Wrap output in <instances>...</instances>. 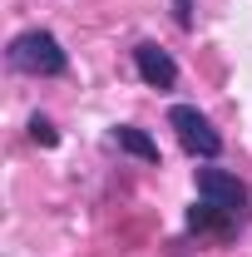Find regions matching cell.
<instances>
[{
    "label": "cell",
    "instance_id": "obj_3",
    "mask_svg": "<svg viewBox=\"0 0 252 257\" xmlns=\"http://www.w3.org/2000/svg\"><path fill=\"white\" fill-rule=\"evenodd\" d=\"M198 198L213 203V208H222V213H232V218L247 213V183L232 178V173H222V168H203L198 173Z\"/></svg>",
    "mask_w": 252,
    "mask_h": 257
},
{
    "label": "cell",
    "instance_id": "obj_7",
    "mask_svg": "<svg viewBox=\"0 0 252 257\" xmlns=\"http://www.w3.org/2000/svg\"><path fill=\"white\" fill-rule=\"evenodd\" d=\"M30 139L40 144V149H55V144H60V134H55V124H50V119H40V114L30 119Z\"/></svg>",
    "mask_w": 252,
    "mask_h": 257
},
{
    "label": "cell",
    "instance_id": "obj_5",
    "mask_svg": "<svg viewBox=\"0 0 252 257\" xmlns=\"http://www.w3.org/2000/svg\"><path fill=\"white\" fill-rule=\"evenodd\" d=\"M114 144H119L124 154H134V159H144V163H158V144L144 134V128H134V124H119V128H114Z\"/></svg>",
    "mask_w": 252,
    "mask_h": 257
},
{
    "label": "cell",
    "instance_id": "obj_2",
    "mask_svg": "<svg viewBox=\"0 0 252 257\" xmlns=\"http://www.w3.org/2000/svg\"><path fill=\"white\" fill-rule=\"evenodd\" d=\"M168 124H173L178 144H183L188 154H198V159H218L222 154V134L208 124L193 104H173V109H168Z\"/></svg>",
    "mask_w": 252,
    "mask_h": 257
},
{
    "label": "cell",
    "instance_id": "obj_4",
    "mask_svg": "<svg viewBox=\"0 0 252 257\" xmlns=\"http://www.w3.org/2000/svg\"><path fill=\"white\" fill-rule=\"evenodd\" d=\"M134 64H139V79H144L149 89H173V84H178V64L168 60L158 45H149V40L134 50Z\"/></svg>",
    "mask_w": 252,
    "mask_h": 257
},
{
    "label": "cell",
    "instance_id": "obj_1",
    "mask_svg": "<svg viewBox=\"0 0 252 257\" xmlns=\"http://www.w3.org/2000/svg\"><path fill=\"white\" fill-rule=\"evenodd\" d=\"M10 64L20 69V74H45V79H55L69 69V55L60 50V40L50 30H25L10 40Z\"/></svg>",
    "mask_w": 252,
    "mask_h": 257
},
{
    "label": "cell",
    "instance_id": "obj_8",
    "mask_svg": "<svg viewBox=\"0 0 252 257\" xmlns=\"http://www.w3.org/2000/svg\"><path fill=\"white\" fill-rule=\"evenodd\" d=\"M173 20H178L183 30H193V0H173Z\"/></svg>",
    "mask_w": 252,
    "mask_h": 257
},
{
    "label": "cell",
    "instance_id": "obj_6",
    "mask_svg": "<svg viewBox=\"0 0 252 257\" xmlns=\"http://www.w3.org/2000/svg\"><path fill=\"white\" fill-rule=\"evenodd\" d=\"M188 227L193 232H232V213H222L213 203H193L188 208Z\"/></svg>",
    "mask_w": 252,
    "mask_h": 257
}]
</instances>
